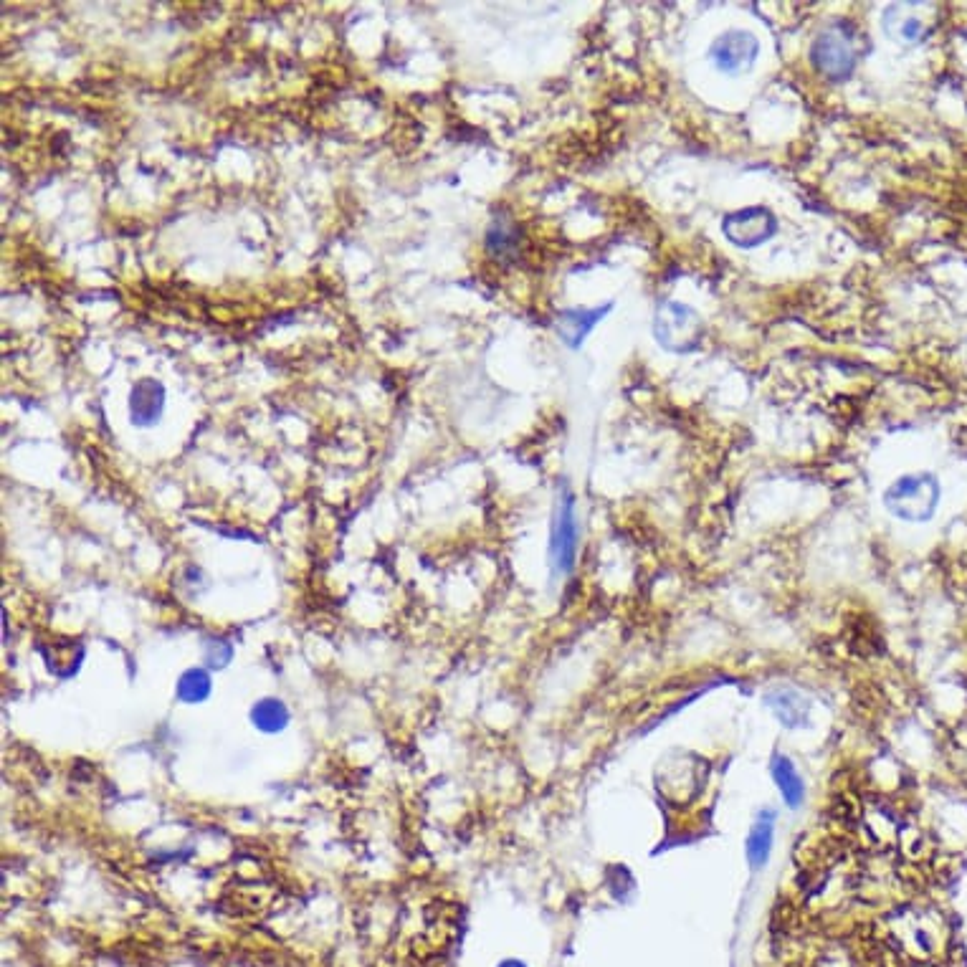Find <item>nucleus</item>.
I'll return each instance as SVG.
<instances>
[{"label":"nucleus","mask_w":967,"mask_h":967,"mask_svg":"<svg viewBox=\"0 0 967 967\" xmlns=\"http://www.w3.org/2000/svg\"><path fill=\"white\" fill-rule=\"evenodd\" d=\"M773 841H775V828L770 818L768 821L760 818V821L752 823L750 833H747L745 838V856H747V864H750L752 869L760 871L762 866H768L770 854H773Z\"/></svg>","instance_id":"9b49d317"},{"label":"nucleus","mask_w":967,"mask_h":967,"mask_svg":"<svg viewBox=\"0 0 967 967\" xmlns=\"http://www.w3.org/2000/svg\"><path fill=\"white\" fill-rule=\"evenodd\" d=\"M699 330H702V325H699L697 314L689 307H681V304L674 302H669L661 309L659 322H656L659 342L669 350H689V347H694Z\"/></svg>","instance_id":"423d86ee"},{"label":"nucleus","mask_w":967,"mask_h":967,"mask_svg":"<svg viewBox=\"0 0 967 967\" xmlns=\"http://www.w3.org/2000/svg\"><path fill=\"white\" fill-rule=\"evenodd\" d=\"M580 547V525L575 517V502L568 492L560 497L557 504L555 522H552V542H550V557L552 565L560 575H570L578 560Z\"/></svg>","instance_id":"7ed1b4c3"},{"label":"nucleus","mask_w":967,"mask_h":967,"mask_svg":"<svg viewBox=\"0 0 967 967\" xmlns=\"http://www.w3.org/2000/svg\"><path fill=\"white\" fill-rule=\"evenodd\" d=\"M919 31H922V23H919L917 18H909V21L902 26V31H899V36L907 38V41H914V38L919 36Z\"/></svg>","instance_id":"4468645a"},{"label":"nucleus","mask_w":967,"mask_h":967,"mask_svg":"<svg viewBox=\"0 0 967 967\" xmlns=\"http://www.w3.org/2000/svg\"><path fill=\"white\" fill-rule=\"evenodd\" d=\"M497 967H527V965L522 960H517V957H507V960L499 962Z\"/></svg>","instance_id":"2eb2a0df"},{"label":"nucleus","mask_w":967,"mask_h":967,"mask_svg":"<svg viewBox=\"0 0 967 967\" xmlns=\"http://www.w3.org/2000/svg\"><path fill=\"white\" fill-rule=\"evenodd\" d=\"M165 408V388L157 380H140V383L132 388L130 395V411H132V421L137 426H152L157 423V418L163 416Z\"/></svg>","instance_id":"6e6552de"},{"label":"nucleus","mask_w":967,"mask_h":967,"mask_svg":"<svg viewBox=\"0 0 967 967\" xmlns=\"http://www.w3.org/2000/svg\"><path fill=\"white\" fill-rule=\"evenodd\" d=\"M760 54V41L747 31H727L709 49V59L724 74H740L750 69Z\"/></svg>","instance_id":"39448f33"},{"label":"nucleus","mask_w":967,"mask_h":967,"mask_svg":"<svg viewBox=\"0 0 967 967\" xmlns=\"http://www.w3.org/2000/svg\"><path fill=\"white\" fill-rule=\"evenodd\" d=\"M606 314V309H573L560 317V335L565 342L573 347L580 345V340L588 337V332L598 325V319Z\"/></svg>","instance_id":"ddd939ff"},{"label":"nucleus","mask_w":967,"mask_h":967,"mask_svg":"<svg viewBox=\"0 0 967 967\" xmlns=\"http://www.w3.org/2000/svg\"><path fill=\"white\" fill-rule=\"evenodd\" d=\"M770 775H773L775 788H778L780 798H783V803L788 805L790 811L800 808L805 800V783L800 770L795 768V762L783 752H775L773 760H770Z\"/></svg>","instance_id":"0eeeda50"},{"label":"nucleus","mask_w":967,"mask_h":967,"mask_svg":"<svg viewBox=\"0 0 967 967\" xmlns=\"http://www.w3.org/2000/svg\"><path fill=\"white\" fill-rule=\"evenodd\" d=\"M811 59L821 74L831 79H846L856 66L854 36H849L843 28H828L816 38Z\"/></svg>","instance_id":"20e7f679"},{"label":"nucleus","mask_w":967,"mask_h":967,"mask_svg":"<svg viewBox=\"0 0 967 967\" xmlns=\"http://www.w3.org/2000/svg\"><path fill=\"white\" fill-rule=\"evenodd\" d=\"M249 717L256 730L264 732V735H276V732L287 730L292 712H289V707L281 699L261 697L259 702H254Z\"/></svg>","instance_id":"9d476101"},{"label":"nucleus","mask_w":967,"mask_h":967,"mask_svg":"<svg viewBox=\"0 0 967 967\" xmlns=\"http://www.w3.org/2000/svg\"><path fill=\"white\" fill-rule=\"evenodd\" d=\"M213 692V679L203 666H193V669H185L178 679V687H175V697L180 699L183 704H203Z\"/></svg>","instance_id":"f8f14e48"},{"label":"nucleus","mask_w":967,"mask_h":967,"mask_svg":"<svg viewBox=\"0 0 967 967\" xmlns=\"http://www.w3.org/2000/svg\"><path fill=\"white\" fill-rule=\"evenodd\" d=\"M765 702L785 727H803L808 722V702L795 689H773L765 694Z\"/></svg>","instance_id":"1a4fd4ad"},{"label":"nucleus","mask_w":967,"mask_h":967,"mask_svg":"<svg viewBox=\"0 0 967 967\" xmlns=\"http://www.w3.org/2000/svg\"><path fill=\"white\" fill-rule=\"evenodd\" d=\"M722 233L730 244L740 246V249H757L778 233V218L765 206L742 208V211L724 218Z\"/></svg>","instance_id":"f03ea898"},{"label":"nucleus","mask_w":967,"mask_h":967,"mask_svg":"<svg viewBox=\"0 0 967 967\" xmlns=\"http://www.w3.org/2000/svg\"><path fill=\"white\" fill-rule=\"evenodd\" d=\"M937 499H940V487L930 474L902 476L884 494L889 512L907 522H927L935 512Z\"/></svg>","instance_id":"f257e3e1"}]
</instances>
